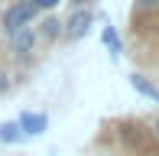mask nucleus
Segmentation results:
<instances>
[{
	"instance_id": "0eeeda50",
	"label": "nucleus",
	"mask_w": 159,
	"mask_h": 156,
	"mask_svg": "<svg viewBox=\"0 0 159 156\" xmlns=\"http://www.w3.org/2000/svg\"><path fill=\"white\" fill-rule=\"evenodd\" d=\"M20 140H23L20 124H0V143H20Z\"/></svg>"
},
{
	"instance_id": "f257e3e1",
	"label": "nucleus",
	"mask_w": 159,
	"mask_h": 156,
	"mask_svg": "<svg viewBox=\"0 0 159 156\" xmlns=\"http://www.w3.org/2000/svg\"><path fill=\"white\" fill-rule=\"evenodd\" d=\"M36 16H39L36 3H30V0H16V3H10V7L0 10V33H3V36H13L20 26H30Z\"/></svg>"
},
{
	"instance_id": "f8f14e48",
	"label": "nucleus",
	"mask_w": 159,
	"mask_h": 156,
	"mask_svg": "<svg viewBox=\"0 0 159 156\" xmlns=\"http://www.w3.org/2000/svg\"><path fill=\"white\" fill-rule=\"evenodd\" d=\"M88 3H94V0H68L71 10H78V7H88Z\"/></svg>"
},
{
	"instance_id": "9b49d317",
	"label": "nucleus",
	"mask_w": 159,
	"mask_h": 156,
	"mask_svg": "<svg viewBox=\"0 0 159 156\" xmlns=\"http://www.w3.org/2000/svg\"><path fill=\"white\" fill-rule=\"evenodd\" d=\"M30 3H36V10H55L62 0H30Z\"/></svg>"
},
{
	"instance_id": "6e6552de",
	"label": "nucleus",
	"mask_w": 159,
	"mask_h": 156,
	"mask_svg": "<svg viewBox=\"0 0 159 156\" xmlns=\"http://www.w3.org/2000/svg\"><path fill=\"white\" fill-rule=\"evenodd\" d=\"M10 88H13V75H10L7 65H0V94H7Z\"/></svg>"
},
{
	"instance_id": "7ed1b4c3",
	"label": "nucleus",
	"mask_w": 159,
	"mask_h": 156,
	"mask_svg": "<svg viewBox=\"0 0 159 156\" xmlns=\"http://www.w3.org/2000/svg\"><path fill=\"white\" fill-rule=\"evenodd\" d=\"M91 23H94V13H91L88 7H78V10H71V16L62 23V36L65 39H81L84 33L91 30Z\"/></svg>"
},
{
	"instance_id": "1a4fd4ad",
	"label": "nucleus",
	"mask_w": 159,
	"mask_h": 156,
	"mask_svg": "<svg viewBox=\"0 0 159 156\" xmlns=\"http://www.w3.org/2000/svg\"><path fill=\"white\" fill-rule=\"evenodd\" d=\"M159 0H133V13H153Z\"/></svg>"
},
{
	"instance_id": "ddd939ff",
	"label": "nucleus",
	"mask_w": 159,
	"mask_h": 156,
	"mask_svg": "<svg viewBox=\"0 0 159 156\" xmlns=\"http://www.w3.org/2000/svg\"><path fill=\"white\" fill-rule=\"evenodd\" d=\"M149 127H153V137H156V140H159V114H156V117H153V124H149Z\"/></svg>"
},
{
	"instance_id": "423d86ee",
	"label": "nucleus",
	"mask_w": 159,
	"mask_h": 156,
	"mask_svg": "<svg viewBox=\"0 0 159 156\" xmlns=\"http://www.w3.org/2000/svg\"><path fill=\"white\" fill-rule=\"evenodd\" d=\"M130 85H133V88L140 91V94H146L149 101H159V88H156L153 81H149L146 75H136V72H133V75H130Z\"/></svg>"
},
{
	"instance_id": "f03ea898",
	"label": "nucleus",
	"mask_w": 159,
	"mask_h": 156,
	"mask_svg": "<svg viewBox=\"0 0 159 156\" xmlns=\"http://www.w3.org/2000/svg\"><path fill=\"white\" fill-rule=\"evenodd\" d=\"M7 42H10V55L16 62H33V55H36V49H39V36H36V26H20L13 36H7Z\"/></svg>"
},
{
	"instance_id": "20e7f679",
	"label": "nucleus",
	"mask_w": 159,
	"mask_h": 156,
	"mask_svg": "<svg viewBox=\"0 0 159 156\" xmlns=\"http://www.w3.org/2000/svg\"><path fill=\"white\" fill-rule=\"evenodd\" d=\"M16 124H20V130H23V137H39V133H46L49 117H46V114H30V111H26Z\"/></svg>"
},
{
	"instance_id": "39448f33",
	"label": "nucleus",
	"mask_w": 159,
	"mask_h": 156,
	"mask_svg": "<svg viewBox=\"0 0 159 156\" xmlns=\"http://www.w3.org/2000/svg\"><path fill=\"white\" fill-rule=\"evenodd\" d=\"M36 36H39V42H55V39H62V20L59 16H42V23L36 26Z\"/></svg>"
},
{
	"instance_id": "9d476101",
	"label": "nucleus",
	"mask_w": 159,
	"mask_h": 156,
	"mask_svg": "<svg viewBox=\"0 0 159 156\" xmlns=\"http://www.w3.org/2000/svg\"><path fill=\"white\" fill-rule=\"evenodd\" d=\"M104 42H107V49H111V52H114V55H117V52H120V39H117V33H114V30H111V26H107V30H104Z\"/></svg>"
}]
</instances>
